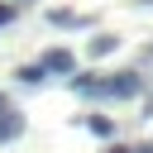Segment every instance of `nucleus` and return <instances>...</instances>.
Returning a JSON list of instances; mask_svg holds the SVG:
<instances>
[{"label":"nucleus","mask_w":153,"mask_h":153,"mask_svg":"<svg viewBox=\"0 0 153 153\" xmlns=\"http://www.w3.org/2000/svg\"><path fill=\"white\" fill-rule=\"evenodd\" d=\"M43 72H53V76H72V72H76V57H72L67 48H48V53H43Z\"/></svg>","instance_id":"obj_1"},{"label":"nucleus","mask_w":153,"mask_h":153,"mask_svg":"<svg viewBox=\"0 0 153 153\" xmlns=\"http://www.w3.org/2000/svg\"><path fill=\"white\" fill-rule=\"evenodd\" d=\"M19 129H24V115H10V105H5V110H0V143L14 139Z\"/></svg>","instance_id":"obj_2"},{"label":"nucleus","mask_w":153,"mask_h":153,"mask_svg":"<svg viewBox=\"0 0 153 153\" xmlns=\"http://www.w3.org/2000/svg\"><path fill=\"white\" fill-rule=\"evenodd\" d=\"M14 76H19L24 86H43V81H48V72H43V62H29V67H19Z\"/></svg>","instance_id":"obj_3"},{"label":"nucleus","mask_w":153,"mask_h":153,"mask_svg":"<svg viewBox=\"0 0 153 153\" xmlns=\"http://www.w3.org/2000/svg\"><path fill=\"white\" fill-rule=\"evenodd\" d=\"M86 129H91V134H100V139H110V134H115V124H110L105 115H86Z\"/></svg>","instance_id":"obj_4"},{"label":"nucleus","mask_w":153,"mask_h":153,"mask_svg":"<svg viewBox=\"0 0 153 153\" xmlns=\"http://www.w3.org/2000/svg\"><path fill=\"white\" fill-rule=\"evenodd\" d=\"M115 48H120V38H110V33L91 38V53H96V57H105V53H115Z\"/></svg>","instance_id":"obj_5"},{"label":"nucleus","mask_w":153,"mask_h":153,"mask_svg":"<svg viewBox=\"0 0 153 153\" xmlns=\"http://www.w3.org/2000/svg\"><path fill=\"white\" fill-rule=\"evenodd\" d=\"M10 14H14V10H10V5H0V29L10 24Z\"/></svg>","instance_id":"obj_6"},{"label":"nucleus","mask_w":153,"mask_h":153,"mask_svg":"<svg viewBox=\"0 0 153 153\" xmlns=\"http://www.w3.org/2000/svg\"><path fill=\"white\" fill-rule=\"evenodd\" d=\"M129 153H153V143H139V148H129Z\"/></svg>","instance_id":"obj_7"},{"label":"nucleus","mask_w":153,"mask_h":153,"mask_svg":"<svg viewBox=\"0 0 153 153\" xmlns=\"http://www.w3.org/2000/svg\"><path fill=\"white\" fill-rule=\"evenodd\" d=\"M0 110H5V96H0Z\"/></svg>","instance_id":"obj_8"}]
</instances>
